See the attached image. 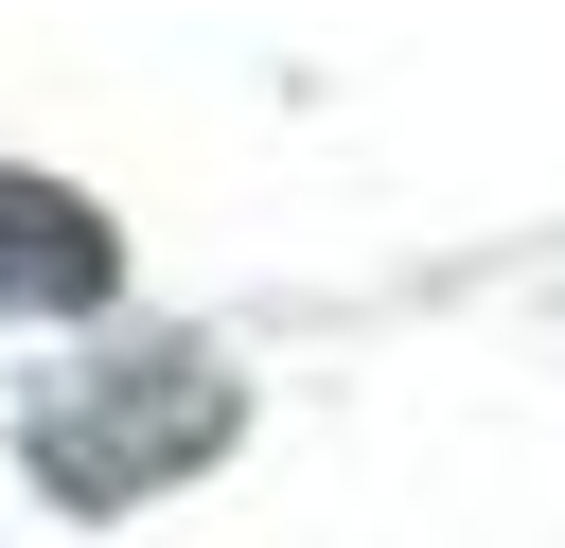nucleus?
I'll use <instances>...</instances> for the list:
<instances>
[{"label": "nucleus", "mask_w": 565, "mask_h": 548, "mask_svg": "<svg viewBox=\"0 0 565 548\" xmlns=\"http://www.w3.org/2000/svg\"><path fill=\"white\" fill-rule=\"evenodd\" d=\"M230 424H247V407H230V371H212L194 336H141V354H106L88 389H53V407H35V477H53L71 513H141V495H159V477H194Z\"/></svg>", "instance_id": "1"}, {"label": "nucleus", "mask_w": 565, "mask_h": 548, "mask_svg": "<svg viewBox=\"0 0 565 548\" xmlns=\"http://www.w3.org/2000/svg\"><path fill=\"white\" fill-rule=\"evenodd\" d=\"M106 283H124V230L71 177H18L0 159V318H88Z\"/></svg>", "instance_id": "2"}]
</instances>
